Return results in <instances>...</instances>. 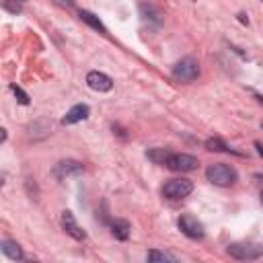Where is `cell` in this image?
Segmentation results:
<instances>
[{
  "label": "cell",
  "instance_id": "17",
  "mask_svg": "<svg viewBox=\"0 0 263 263\" xmlns=\"http://www.w3.org/2000/svg\"><path fill=\"white\" fill-rule=\"evenodd\" d=\"M146 259H148V261H177L175 255L164 253V251H148Z\"/></svg>",
  "mask_w": 263,
  "mask_h": 263
},
{
  "label": "cell",
  "instance_id": "14",
  "mask_svg": "<svg viewBox=\"0 0 263 263\" xmlns=\"http://www.w3.org/2000/svg\"><path fill=\"white\" fill-rule=\"evenodd\" d=\"M78 16H80V21H84V23H86L88 27H92L95 31H101L103 35L107 33V27H105V25L99 21V16H95L92 12H88V10H80V14H78Z\"/></svg>",
  "mask_w": 263,
  "mask_h": 263
},
{
  "label": "cell",
  "instance_id": "6",
  "mask_svg": "<svg viewBox=\"0 0 263 263\" xmlns=\"http://www.w3.org/2000/svg\"><path fill=\"white\" fill-rule=\"evenodd\" d=\"M177 224H179V230H181L185 236H189V238H203V224H201L195 216L183 214Z\"/></svg>",
  "mask_w": 263,
  "mask_h": 263
},
{
  "label": "cell",
  "instance_id": "1",
  "mask_svg": "<svg viewBox=\"0 0 263 263\" xmlns=\"http://www.w3.org/2000/svg\"><path fill=\"white\" fill-rule=\"evenodd\" d=\"M205 177L210 183L218 185V187H230L238 181V173L234 166L230 164H224V162H216V164H210L205 168Z\"/></svg>",
  "mask_w": 263,
  "mask_h": 263
},
{
  "label": "cell",
  "instance_id": "9",
  "mask_svg": "<svg viewBox=\"0 0 263 263\" xmlns=\"http://www.w3.org/2000/svg\"><path fill=\"white\" fill-rule=\"evenodd\" d=\"M88 115H90V107L86 103H78V105H74V107H70L66 111V115L62 117V123L64 125H72V123L88 119Z\"/></svg>",
  "mask_w": 263,
  "mask_h": 263
},
{
  "label": "cell",
  "instance_id": "21",
  "mask_svg": "<svg viewBox=\"0 0 263 263\" xmlns=\"http://www.w3.org/2000/svg\"><path fill=\"white\" fill-rule=\"evenodd\" d=\"M261 203H263V191H261Z\"/></svg>",
  "mask_w": 263,
  "mask_h": 263
},
{
  "label": "cell",
  "instance_id": "8",
  "mask_svg": "<svg viewBox=\"0 0 263 263\" xmlns=\"http://www.w3.org/2000/svg\"><path fill=\"white\" fill-rule=\"evenodd\" d=\"M60 222H62V228L66 230V234H70L72 238H76V240H84L86 238V232L78 226V222H76V218H74V214L70 210H64L62 212Z\"/></svg>",
  "mask_w": 263,
  "mask_h": 263
},
{
  "label": "cell",
  "instance_id": "2",
  "mask_svg": "<svg viewBox=\"0 0 263 263\" xmlns=\"http://www.w3.org/2000/svg\"><path fill=\"white\" fill-rule=\"evenodd\" d=\"M199 76V62L191 55L181 58L175 66H173V78L177 82H193Z\"/></svg>",
  "mask_w": 263,
  "mask_h": 263
},
{
  "label": "cell",
  "instance_id": "22",
  "mask_svg": "<svg viewBox=\"0 0 263 263\" xmlns=\"http://www.w3.org/2000/svg\"><path fill=\"white\" fill-rule=\"evenodd\" d=\"M21 2H27V0H21Z\"/></svg>",
  "mask_w": 263,
  "mask_h": 263
},
{
  "label": "cell",
  "instance_id": "11",
  "mask_svg": "<svg viewBox=\"0 0 263 263\" xmlns=\"http://www.w3.org/2000/svg\"><path fill=\"white\" fill-rule=\"evenodd\" d=\"M140 14H142V18L148 21V23H154V25H160V23H162L160 10H158L156 6H152V4L142 2V4H140Z\"/></svg>",
  "mask_w": 263,
  "mask_h": 263
},
{
  "label": "cell",
  "instance_id": "18",
  "mask_svg": "<svg viewBox=\"0 0 263 263\" xmlns=\"http://www.w3.org/2000/svg\"><path fill=\"white\" fill-rule=\"evenodd\" d=\"M10 88H12V92L16 95V101H18L21 105H29V95H27V92H25V90H23L21 86H16V84H12Z\"/></svg>",
  "mask_w": 263,
  "mask_h": 263
},
{
  "label": "cell",
  "instance_id": "16",
  "mask_svg": "<svg viewBox=\"0 0 263 263\" xmlns=\"http://www.w3.org/2000/svg\"><path fill=\"white\" fill-rule=\"evenodd\" d=\"M146 156L152 162H156V164H166V158L171 156V150H166V148H152V150L146 152Z\"/></svg>",
  "mask_w": 263,
  "mask_h": 263
},
{
  "label": "cell",
  "instance_id": "7",
  "mask_svg": "<svg viewBox=\"0 0 263 263\" xmlns=\"http://www.w3.org/2000/svg\"><path fill=\"white\" fill-rule=\"evenodd\" d=\"M86 84H88V88H92L97 92H109L113 88L111 76H107L105 72H99V70H92L86 74Z\"/></svg>",
  "mask_w": 263,
  "mask_h": 263
},
{
  "label": "cell",
  "instance_id": "3",
  "mask_svg": "<svg viewBox=\"0 0 263 263\" xmlns=\"http://www.w3.org/2000/svg\"><path fill=\"white\" fill-rule=\"evenodd\" d=\"M226 253L236 261H255L263 257V247L255 242H232L228 245Z\"/></svg>",
  "mask_w": 263,
  "mask_h": 263
},
{
  "label": "cell",
  "instance_id": "5",
  "mask_svg": "<svg viewBox=\"0 0 263 263\" xmlns=\"http://www.w3.org/2000/svg\"><path fill=\"white\" fill-rule=\"evenodd\" d=\"M166 168L171 171H177V173H189V171H195L199 166V160L191 154H175L171 152V156L166 158Z\"/></svg>",
  "mask_w": 263,
  "mask_h": 263
},
{
  "label": "cell",
  "instance_id": "4",
  "mask_svg": "<svg viewBox=\"0 0 263 263\" xmlns=\"http://www.w3.org/2000/svg\"><path fill=\"white\" fill-rule=\"evenodd\" d=\"M193 191V183L189 179H171L162 187V195L166 199H183Z\"/></svg>",
  "mask_w": 263,
  "mask_h": 263
},
{
  "label": "cell",
  "instance_id": "12",
  "mask_svg": "<svg viewBox=\"0 0 263 263\" xmlns=\"http://www.w3.org/2000/svg\"><path fill=\"white\" fill-rule=\"evenodd\" d=\"M0 247H2V253L8 257V259H23L25 255H23V249L18 247V242L16 240H10V238H4L2 242H0Z\"/></svg>",
  "mask_w": 263,
  "mask_h": 263
},
{
  "label": "cell",
  "instance_id": "10",
  "mask_svg": "<svg viewBox=\"0 0 263 263\" xmlns=\"http://www.w3.org/2000/svg\"><path fill=\"white\" fill-rule=\"evenodd\" d=\"M82 173V162L78 160H72V158H66V160H60L55 166H53V175L58 179H66V177H72V175H80Z\"/></svg>",
  "mask_w": 263,
  "mask_h": 263
},
{
  "label": "cell",
  "instance_id": "13",
  "mask_svg": "<svg viewBox=\"0 0 263 263\" xmlns=\"http://www.w3.org/2000/svg\"><path fill=\"white\" fill-rule=\"evenodd\" d=\"M129 230H132V226H129L127 220H113V222H111V234H113L117 240H127Z\"/></svg>",
  "mask_w": 263,
  "mask_h": 263
},
{
  "label": "cell",
  "instance_id": "19",
  "mask_svg": "<svg viewBox=\"0 0 263 263\" xmlns=\"http://www.w3.org/2000/svg\"><path fill=\"white\" fill-rule=\"evenodd\" d=\"M55 4H60L64 8H72L74 6V0H55Z\"/></svg>",
  "mask_w": 263,
  "mask_h": 263
},
{
  "label": "cell",
  "instance_id": "15",
  "mask_svg": "<svg viewBox=\"0 0 263 263\" xmlns=\"http://www.w3.org/2000/svg\"><path fill=\"white\" fill-rule=\"evenodd\" d=\"M205 148L212 150V152H234L222 138H210V140H205ZM234 154H238V152H234Z\"/></svg>",
  "mask_w": 263,
  "mask_h": 263
},
{
  "label": "cell",
  "instance_id": "20",
  "mask_svg": "<svg viewBox=\"0 0 263 263\" xmlns=\"http://www.w3.org/2000/svg\"><path fill=\"white\" fill-rule=\"evenodd\" d=\"M255 148H257V152H259V156L263 158V144H261V142H255Z\"/></svg>",
  "mask_w": 263,
  "mask_h": 263
}]
</instances>
